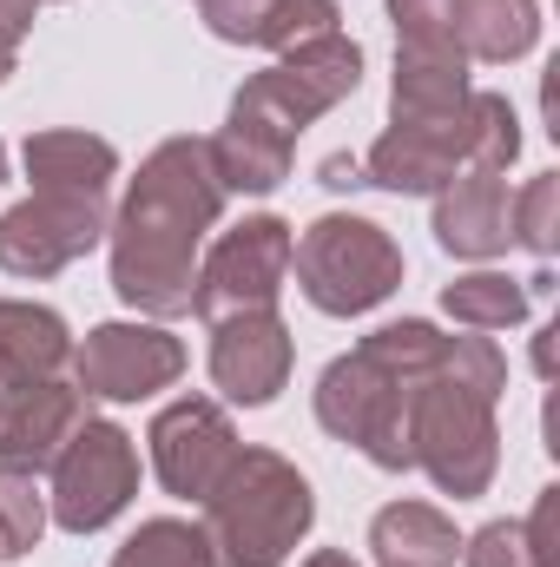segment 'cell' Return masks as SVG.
<instances>
[{
    "label": "cell",
    "instance_id": "1",
    "mask_svg": "<svg viewBox=\"0 0 560 567\" xmlns=\"http://www.w3.org/2000/svg\"><path fill=\"white\" fill-rule=\"evenodd\" d=\"M225 198L231 192L205 140L178 133L152 145L106 225L120 303H133L139 317H191V278H198L205 238L225 218Z\"/></svg>",
    "mask_w": 560,
    "mask_h": 567
},
{
    "label": "cell",
    "instance_id": "2",
    "mask_svg": "<svg viewBox=\"0 0 560 567\" xmlns=\"http://www.w3.org/2000/svg\"><path fill=\"white\" fill-rule=\"evenodd\" d=\"M501 390H508V357L481 330L448 337L442 363L409 390V468H422L455 502L488 495L501 468V423H495Z\"/></svg>",
    "mask_w": 560,
    "mask_h": 567
},
{
    "label": "cell",
    "instance_id": "3",
    "mask_svg": "<svg viewBox=\"0 0 560 567\" xmlns=\"http://www.w3.org/2000/svg\"><path fill=\"white\" fill-rule=\"evenodd\" d=\"M521 158V120L508 93H468L442 120H390V133L363 152V185H383L396 198H435L455 172H508Z\"/></svg>",
    "mask_w": 560,
    "mask_h": 567
},
{
    "label": "cell",
    "instance_id": "4",
    "mask_svg": "<svg viewBox=\"0 0 560 567\" xmlns=\"http://www.w3.org/2000/svg\"><path fill=\"white\" fill-rule=\"evenodd\" d=\"M317 495L303 468L278 449H238L218 488L205 495V535L218 567H283L290 548L310 535Z\"/></svg>",
    "mask_w": 560,
    "mask_h": 567
},
{
    "label": "cell",
    "instance_id": "5",
    "mask_svg": "<svg viewBox=\"0 0 560 567\" xmlns=\"http://www.w3.org/2000/svg\"><path fill=\"white\" fill-rule=\"evenodd\" d=\"M290 271H297V290L323 317H363V310H376L403 290V245L376 218L323 212L290 245Z\"/></svg>",
    "mask_w": 560,
    "mask_h": 567
},
{
    "label": "cell",
    "instance_id": "6",
    "mask_svg": "<svg viewBox=\"0 0 560 567\" xmlns=\"http://www.w3.org/2000/svg\"><path fill=\"white\" fill-rule=\"evenodd\" d=\"M422 377H403L370 343H356L350 357H336L317 377V423L336 442H350L356 455H370L376 468L403 475L409 468V390Z\"/></svg>",
    "mask_w": 560,
    "mask_h": 567
},
{
    "label": "cell",
    "instance_id": "7",
    "mask_svg": "<svg viewBox=\"0 0 560 567\" xmlns=\"http://www.w3.org/2000/svg\"><path fill=\"white\" fill-rule=\"evenodd\" d=\"M363 86V47L336 27V33H317L303 47L278 53V66L251 73L231 100V113L271 126L283 140H303V126H317L330 106H343L350 93Z\"/></svg>",
    "mask_w": 560,
    "mask_h": 567
},
{
    "label": "cell",
    "instance_id": "8",
    "mask_svg": "<svg viewBox=\"0 0 560 567\" xmlns=\"http://www.w3.org/2000/svg\"><path fill=\"white\" fill-rule=\"evenodd\" d=\"M139 495V449L133 435L106 416L66 435V449L53 455V488H46V522H60L66 535H100L106 522H120Z\"/></svg>",
    "mask_w": 560,
    "mask_h": 567
},
{
    "label": "cell",
    "instance_id": "9",
    "mask_svg": "<svg viewBox=\"0 0 560 567\" xmlns=\"http://www.w3.org/2000/svg\"><path fill=\"white\" fill-rule=\"evenodd\" d=\"M290 225L278 212H258L245 225H231L205 258H198V278H191V317L218 323V317H238V310H278V290L290 278Z\"/></svg>",
    "mask_w": 560,
    "mask_h": 567
},
{
    "label": "cell",
    "instance_id": "10",
    "mask_svg": "<svg viewBox=\"0 0 560 567\" xmlns=\"http://www.w3.org/2000/svg\"><path fill=\"white\" fill-rule=\"evenodd\" d=\"M185 377V343L165 323H93L73 343V390L100 403H145Z\"/></svg>",
    "mask_w": 560,
    "mask_h": 567
},
{
    "label": "cell",
    "instance_id": "11",
    "mask_svg": "<svg viewBox=\"0 0 560 567\" xmlns=\"http://www.w3.org/2000/svg\"><path fill=\"white\" fill-rule=\"evenodd\" d=\"M113 212L106 198H66V192H27L0 212V271L7 278H53L73 258H86L106 238Z\"/></svg>",
    "mask_w": 560,
    "mask_h": 567
},
{
    "label": "cell",
    "instance_id": "12",
    "mask_svg": "<svg viewBox=\"0 0 560 567\" xmlns=\"http://www.w3.org/2000/svg\"><path fill=\"white\" fill-rule=\"evenodd\" d=\"M145 442H152V475L165 482V495H178V502H205L211 488H218V475L231 468V455L245 449L238 442V429L225 416V403H211V396H178V403H165L152 429H145Z\"/></svg>",
    "mask_w": 560,
    "mask_h": 567
},
{
    "label": "cell",
    "instance_id": "13",
    "mask_svg": "<svg viewBox=\"0 0 560 567\" xmlns=\"http://www.w3.org/2000/svg\"><path fill=\"white\" fill-rule=\"evenodd\" d=\"M290 363H297V343L278 310H238L211 323V383L225 403H245V410L278 403Z\"/></svg>",
    "mask_w": 560,
    "mask_h": 567
},
{
    "label": "cell",
    "instance_id": "14",
    "mask_svg": "<svg viewBox=\"0 0 560 567\" xmlns=\"http://www.w3.org/2000/svg\"><path fill=\"white\" fill-rule=\"evenodd\" d=\"M86 423V396L60 377L40 383H0V468H53L66 435Z\"/></svg>",
    "mask_w": 560,
    "mask_h": 567
},
{
    "label": "cell",
    "instance_id": "15",
    "mask_svg": "<svg viewBox=\"0 0 560 567\" xmlns=\"http://www.w3.org/2000/svg\"><path fill=\"white\" fill-rule=\"evenodd\" d=\"M435 245L455 251V258H501L515 245V192H508V172H455L442 192H435Z\"/></svg>",
    "mask_w": 560,
    "mask_h": 567
},
{
    "label": "cell",
    "instance_id": "16",
    "mask_svg": "<svg viewBox=\"0 0 560 567\" xmlns=\"http://www.w3.org/2000/svg\"><path fill=\"white\" fill-rule=\"evenodd\" d=\"M205 27L231 47H271V53H290L317 33H336L343 7L336 0H198Z\"/></svg>",
    "mask_w": 560,
    "mask_h": 567
},
{
    "label": "cell",
    "instance_id": "17",
    "mask_svg": "<svg viewBox=\"0 0 560 567\" xmlns=\"http://www.w3.org/2000/svg\"><path fill=\"white\" fill-rule=\"evenodd\" d=\"M20 158H27V178H33V192L113 198V178H120V145L100 140V133H80V126L33 133V140L20 145Z\"/></svg>",
    "mask_w": 560,
    "mask_h": 567
},
{
    "label": "cell",
    "instance_id": "18",
    "mask_svg": "<svg viewBox=\"0 0 560 567\" xmlns=\"http://www.w3.org/2000/svg\"><path fill=\"white\" fill-rule=\"evenodd\" d=\"M468 53L455 40H396L390 120H442L468 100Z\"/></svg>",
    "mask_w": 560,
    "mask_h": 567
},
{
    "label": "cell",
    "instance_id": "19",
    "mask_svg": "<svg viewBox=\"0 0 560 567\" xmlns=\"http://www.w3.org/2000/svg\"><path fill=\"white\" fill-rule=\"evenodd\" d=\"M73 363V330L60 310L0 297V383H40Z\"/></svg>",
    "mask_w": 560,
    "mask_h": 567
},
{
    "label": "cell",
    "instance_id": "20",
    "mask_svg": "<svg viewBox=\"0 0 560 567\" xmlns=\"http://www.w3.org/2000/svg\"><path fill=\"white\" fill-rule=\"evenodd\" d=\"M205 145H211V165H218L225 192H245V198L278 192L290 178V158H297V140H283V133L245 120V113H225L218 140H205Z\"/></svg>",
    "mask_w": 560,
    "mask_h": 567
},
{
    "label": "cell",
    "instance_id": "21",
    "mask_svg": "<svg viewBox=\"0 0 560 567\" xmlns=\"http://www.w3.org/2000/svg\"><path fill=\"white\" fill-rule=\"evenodd\" d=\"M370 555H376V567H455L462 535L428 502H390L370 522Z\"/></svg>",
    "mask_w": 560,
    "mask_h": 567
},
{
    "label": "cell",
    "instance_id": "22",
    "mask_svg": "<svg viewBox=\"0 0 560 567\" xmlns=\"http://www.w3.org/2000/svg\"><path fill=\"white\" fill-rule=\"evenodd\" d=\"M455 40L468 60L508 66L541 40V0H455Z\"/></svg>",
    "mask_w": 560,
    "mask_h": 567
},
{
    "label": "cell",
    "instance_id": "23",
    "mask_svg": "<svg viewBox=\"0 0 560 567\" xmlns=\"http://www.w3.org/2000/svg\"><path fill=\"white\" fill-rule=\"evenodd\" d=\"M442 310L462 323V330H515L528 317V284L508 278V271H468L442 290Z\"/></svg>",
    "mask_w": 560,
    "mask_h": 567
},
{
    "label": "cell",
    "instance_id": "24",
    "mask_svg": "<svg viewBox=\"0 0 560 567\" xmlns=\"http://www.w3.org/2000/svg\"><path fill=\"white\" fill-rule=\"evenodd\" d=\"M113 567H218V555H211V535H205V522L152 515V522H139V528L120 542Z\"/></svg>",
    "mask_w": 560,
    "mask_h": 567
},
{
    "label": "cell",
    "instance_id": "25",
    "mask_svg": "<svg viewBox=\"0 0 560 567\" xmlns=\"http://www.w3.org/2000/svg\"><path fill=\"white\" fill-rule=\"evenodd\" d=\"M46 535V495L27 468H0V561L33 555Z\"/></svg>",
    "mask_w": 560,
    "mask_h": 567
},
{
    "label": "cell",
    "instance_id": "26",
    "mask_svg": "<svg viewBox=\"0 0 560 567\" xmlns=\"http://www.w3.org/2000/svg\"><path fill=\"white\" fill-rule=\"evenodd\" d=\"M515 245H528L535 258L560 251V172H541L515 192Z\"/></svg>",
    "mask_w": 560,
    "mask_h": 567
},
{
    "label": "cell",
    "instance_id": "27",
    "mask_svg": "<svg viewBox=\"0 0 560 567\" xmlns=\"http://www.w3.org/2000/svg\"><path fill=\"white\" fill-rule=\"evenodd\" d=\"M462 567H560V561L528 535V522H488L462 542Z\"/></svg>",
    "mask_w": 560,
    "mask_h": 567
},
{
    "label": "cell",
    "instance_id": "28",
    "mask_svg": "<svg viewBox=\"0 0 560 567\" xmlns=\"http://www.w3.org/2000/svg\"><path fill=\"white\" fill-rule=\"evenodd\" d=\"M390 20L396 40H455V0H390Z\"/></svg>",
    "mask_w": 560,
    "mask_h": 567
},
{
    "label": "cell",
    "instance_id": "29",
    "mask_svg": "<svg viewBox=\"0 0 560 567\" xmlns=\"http://www.w3.org/2000/svg\"><path fill=\"white\" fill-rule=\"evenodd\" d=\"M317 185H330V192H356V185H363V158H356V152H330V158L317 165Z\"/></svg>",
    "mask_w": 560,
    "mask_h": 567
},
{
    "label": "cell",
    "instance_id": "30",
    "mask_svg": "<svg viewBox=\"0 0 560 567\" xmlns=\"http://www.w3.org/2000/svg\"><path fill=\"white\" fill-rule=\"evenodd\" d=\"M33 20H40V0H0V40L7 47H20L33 33Z\"/></svg>",
    "mask_w": 560,
    "mask_h": 567
},
{
    "label": "cell",
    "instance_id": "31",
    "mask_svg": "<svg viewBox=\"0 0 560 567\" xmlns=\"http://www.w3.org/2000/svg\"><path fill=\"white\" fill-rule=\"evenodd\" d=\"M554 337H560V323H548V330L535 337V370H541V377H554Z\"/></svg>",
    "mask_w": 560,
    "mask_h": 567
},
{
    "label": "cell",
    "instance_id": "32",
    "mask_svg": "<svg viewBox=\"0 0 560 567\" xmlns=\"http://www.w3.org/2000/svg\"><path fill=\"white\" fill-rule=\"evenodd\" d=\"M303 567H356V555H343V548H317Z\"/></svg>",
    "mask_w": 560,
    "mask_h": 567
},
{
    "label": "cell",
    "instance_id": "33",
    "mask_svg": "<svg viewBox=\"0 0 560 567\" xmlns=\"http://www.w3.org/2000/svg\"><path fill=\"white\" fill-rule=\"evenodd\" d=\"M13 66H20V47H7V40H0V86H7V73H13Z\"/></svg>",
    "mask_w": 560,
    "mask_h": 567
},
{
    "label": "cell",
    "instance_id": "34",
    "mask_svg": "<svg viewBox=\"0 0 560 567\" xmlns=\"http://www.w3.org/2000/svg\"><path fill=\"white\" fill-rule=\"evenodd\" d=\"M0 185H7V145H0Z\"/></svg>",
    "mask_w": 560,
    "mask_h": 567
}]
</instances>
